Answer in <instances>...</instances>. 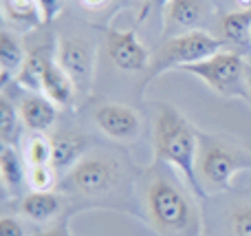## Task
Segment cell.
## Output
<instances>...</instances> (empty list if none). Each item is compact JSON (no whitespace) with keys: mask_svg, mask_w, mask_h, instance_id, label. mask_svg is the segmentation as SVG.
Segmentation results:
<instances>
[{"mask_svg":"<svg viewBox=\"0 0 251 236\" xmlns=\"http://www.w3.org/2000/svg\"><path fill=\"white\" fill-rule=\"evenodd\" d=\"M245 78H247V91H249V97H251V64L247 62V71H245Z\"/></svg>","mask_w":251,"mask_h":236,"instance_id":"29","label":"cell"},{"mask_svg":"<svg viewBox=\"0 0 251 236\" xmlns=\"http://www.w3.org/2000/svg\"><path fill=\"white\" fill-rule=\"evenodd\" d=\"M168 2H170V0H150V2L146 4V9H143V13H141V16H139V22L143 20V16H146V11H148V9H150V7H154V9H159V11H161V9H163Z\"/></svg>","mask_w":251,"mask_h":236,"instance_id":"27","label":"cell"},{"mask_svg":"<svg viewBox=\"0 0 251 236\" xmlns=\"http://www.w3.org/2000/svg\"><path fill=\"white\" fill-rule=\"evenodd\" d=\"M25 60L26 51L22 47V40L11 29H2L0 33V86H4L9 79L20 73Z\"/></svg>","mask_w":251,"mask_h":236,"instance_id":"16","label":"cell"},{"mask_svg":"<svg viewBox=\"0 0 251 236\" xmlns=\"http://www.w3.org/2000/svg\"><path fill=\"white\" fill-rule=\"evenodd\" d=\"M218 31L225 47L247 57L251 53V9H238V11L225 13L218 22Z\"/></svg>","mask_w":251,"mask_h":236,"instance_id":"11","label":"cell"},{"mask_svg":"<svg viewBox=\"0 0 251 236\" xmlns=\"http://www.w3.org/2000/svg\"><path fill=\"white\" fill-rule=\"evenodd\" d=\"M55 60L71 79L77 86V93H88L93 84V71H95V51H93L91 42L77 35H64L57 40L55 49Z\"/></svg>","mask_w":251,"mask_h":236,"instance_id":"7","label":"cell"},{"mask_svg":"<svg viewBox=\"0 0 251 236\" xmlns=\"http://www.w3.org/2000/svg\"><path fill=\"white\" fill-rule=\"evenodd\" d=\"M26 181H29L31 190H35V192L53 190V185H55V181H57V172L51 163H47V166H29V170H26Z\"/></svg>","mask_w":251,"mask_h":236,"instance_id":"22","label":"cell"},{"mask_svg":"<svg viewBox=\"0 0 251 236\" xmlns=\"http://www.w3.org/2000/svg\"><path fill=\"white\" fill-rule=\"evenodd\" d=\"M53 60H55V49L51 51V47H47V44L31 49L26 53V60L22 64L20 73L16 75V84H20L29 93H40L42 91V79H44V73H47V66Z\"/></svg>","mask_w":251,"mask_h":236,"instance_id":"14","label":"cell"},{"mask_svg":"<svg viewBox=\"0 0 251 236\" xmlns=\"http://www.w3.org/2000/svg\"><path fill=\"white\" fill-rule=\"evenodd\" d=\"M95 124L100 126L101 132L117 141H132L137 139L141 131V117L134 108L126 104H115L106 102L95 108Z\"/></svg>","mask_w":251,"mask_h":236,"instance_id":"9","label":"cell"},{"mask_svg":"<svg viewBox=\"0 0 251 236\" xmlns=\"http://www.w3.org/2000/svg\"><path fill=\"white\" fill-rule=\"evenodd\" d=\"M42 93L53 102L55 106H73L75 95H77V86L71 79V75L53 60L47 66V73L42 79Z\"/></svg>","mask_w":251,"mask_h":236,"instance_id":"15","label":"cell"},{"mask_svg":"<svg viewBox=\"0 0 251 236\" xmlns=\"http://www.w3.org/2000/svg\"><path fill=\"white\" fill-rule=\"evenodd\" d=\"M106 51L117 69L137 73V71L150 69L152 53L141 40L137 38L134 29H108L106 33Z\"/></svg>","mask_w":251,"mask_h":236,"instance_id":"8","label":"cell"},{"mask_svg":"<svg viewBox=\"0 0 251 236\" xmlns=\"http://www.w3.org/2000/svg\"><path fill=\"white\" fill-rule=\"evenodd\" d=\"M181 71L201 78L212 91L221 93L225 97H247V57L236 51L223 49L214 53L207 60H201L196 64H187Z\"/></svg>","mask_w":251,"mask_h":236,"instance_id":"5","label":"cell"},{"mask_svg":"<svg viewBox=\"0 0 251 236\" xmlns=\"http://www.w3.org/2000/svg\"><path fill=\"white\" fill-rule=\"evenodd\" d=\"M0 177L9 192H18L26 179V170L18 155L16 146H2L0 150Z\"/></svg>","mask_w":251,"mask_h":236,"instance_id":"19","label":"cell"},{"mask_svg":"<svg viewBox=\"0 0 251 236\" xmlns=\"http://www.w3.org/2000/svg\"><path fill=\"white\" fill-rule=\"evenodd\" d=\"M77 2L86 9H100V7H104L108 0H77Z\"/></svg>","mask_w":251,"mask_h":236,"instance_id":"28","label":"cell"},{"mask_svg":"<svg viewBox=\"0 0 251 236\" xmlns=\"http://www.w3.org/2000/svg\"><path fill=\"white\" fill-rule=\"evenodd\" d=\"M2 18L18 31L35 29L44 22L38 0H2Z\"/></svg>","mask_w":251,"mask_h":236,"instance_id":"18","label":"cell"},{"mask_svg":"<svg viewBox=\"0 0 251 236\" xmlns=\"http://www.w3.org/2000/svg\"><path fill=\"white\" fill-rule=\"evenodd\" d=\"M122 175V166L115 157L100 153H86L77 161V166L69 172L66 179L71 181L77 192L86 194V197H95V194H106L108 190L115 188Z\"/></svg>","mask_w":251,"mask_h":236,"instance_id":"6","label":"cell"},{"mask_svg":"<svg viewBox=\"0 0 251 236\" xmlns=\"http://www.w3.org/2000/svg\"><path fill=\"white\" fill-rule=\"evenodd\" d=\"M51 148H53L51 166L55 168L57 175H66L86 155L88 146H86V139L82 135H77V132L55 131L51 135Z\"/></svg>","mask_w":251,"mask_h":236,"instance_id":"12","label":"cell"},{"mask_svg":"<svg viewBox=\"0 0 251 236\" xmlns=\"http://www.w3.org/2000/svg\"><path fill=\"white\" fill-rule=\"evenodd\" d=\"M20 119L29 131L33 132H49L57 122V106L40 93H29L20 102Z\"/></svg>","mask_w":251,"mask_h":236,"instance_id":"13","label":"cell"},{"mask_svg":"<svg viewBox=\"0 0 251 236\" xmlns=\"http://www.w3.org/2000/svg\"><path fill=\"white\" fill-rule=\"evenodd\" d=\"M163 29L165 35L176 31H199L207 18V2L205 0H170L163 7Z\"/></svg>","mask_w":251,"mask_h":236,"instance_id":"10","label":"cell"},{"mask_svg":"<svg viewBox=\"0 0 251 236\" xmlns=\"http://www.w3.org/2000/svg\"><path fill=\"white\" fill-rule=\"evenodd\" d=\"M146 206L161 236H199L201 219L190 194L170 177L154 175L146 184Z\"/></svg>","mask_w":251,"mask_h":236,"instance_id":"2","label":"cell"},{"mask_svg":"<svg viewBox=\"0 0 251 236\" xmlns=\"http://www.w3.org/2000/svg\"><path fill=\"white\" fill-rule=\"evenodd\" d=\"M51 137H44L42 132H33L25 141V159L29 166H47V163H51Z\"/></svg>","mask_w":251,"mask_h":236,"instance_id":"21","label":"cell"},{"mask_svg":"<svg viewBox=\"0 0 251 236\" xmlns=\"http://www.w3.org/2000/svg\"><path fill=\"white\" fill-rule=\"evenodd\" d=\"M20 110L7 95L0 97V141L2 146H16L20 141Z\"/></svg>","mask_w":251,"mask_h":236,"instance_id":"20","label":"cell"},{"mask_svg":"<svg viewBox=\"0 0 251 236\" xmlns=\"http://www.w3.org/2000/svg\"><path fill=\"white\" fill-rule=\"evenodd\" d=\"M33 236H71V228H69V223H66V221H62V223L51 225V228L42 230V232H38Z\"/></svg>","mask_w":251,"mask_h":236,"instance_id":"26","label":"cell"},{"mask_svg":"<svg viewBox=\"0 0 251 236\" xmlns=\"http://www.w3.org/2000/svg\"><path fill=\"white\" fill-rule=\"evenodd\" d=\"M238 9H251V0H236Z\"/></svg>","mask_w":251,"mask_h":236,"instance_id":"30","label":"cell"},{"mask_svg":"<svg viewBox=\"0 0 251 236\" xmlns=\"http://www.w3.org/2000/svg\"><path fill=\"white\" fill-rule=\"evenodd\" d=\"M62 210V199L53 190H44V192H29L20 203V212L29 221L35 223H47L53 216H57Z\"/></svg>","mask_w":251,"mask_h":236,"instance_id":"17","label":"cell"},{"mask_svg":"<svg viewBox=\"0 0 251 236\" xmlns=\"http://www.w3.org/2000/svg\"><path fill=\"white\" fill-rule=\"evenodd\" d=\"M38 4H40V11H42L44 25L55 20L60 9H62V0H38Z\"/></svg>","mask_w":251,"mask_h":236,"instance_id":"25","label":"cell"},{"mask_svg":"<svg viewBox=\"0 0 251 236\" xmlns=\"http://www.w3.org/2000/svg\"><path fill=\"white\" fill-rule=\"evenodd\" d=\"M154 155L156 161H163L181 172L190 190L196 197L205 199L203 184L196 172L199 159V132L192 124L172 106H161L154 119Z\"/></svg>","mask_w":251,"mask_h":236,"instance_id":"1","label":"cell"},{"mask_svg":"<svg viewBox=\"0 0 251 236\" xmlns=\"http://www.w3.org/2000/svg\"><path fill=\"white\" fill-rule=\"evenodd\" d=\"M229 225L234 236H251V203H243L231 212Z\"/></svg>","mask_w":251,"mask_h":236,"instance_id":"23","label":"cell"},{"mask_svg":"<svg viewBox=\"0 0 251 236\" xmlns=\"http://www.w3.org/2000/svg\"><path fill=\"white\" fill-rule=\"evenodd\" d=\"M223 49H225V44H223V40L218 35L205 33L201 29L172 35L152 55L148 79L156 78V75H163L172 69H183L187 64H196L201 60H207V57H212L214 53L223 51Z\"/></svg>","mask_w":251,"mask_h":236,"instance_id":"4","label":"cell"},{"mask_svg":"<svg viewBox=\"0 0 251 236\" xmlns=\"http://www.w3.org/2000/svg\"><path fill=\"white\" fill-rule=\"evenodd\" d=\"M245 168H251L249 155L238 150L236 146L221 141L218 137L201 135L199 132V159L196 172L203 188L227 190L234 177Z\"/></svg>","mask_w":251,"mask_h":236,"instance_id":"3","label":"cell"},{"mask_svg":"<svg viewBox=\"0 0 251 236\" xmlns=\"http://www.w3.org/2000/svg\"><path fill=\"white\" fill-rule=\"evenodd\" d=\"M247 62H249V64H251V53H249V55H247Z\"/></svg>","mask_w":251,"mask_h":236,"instance_id":"31","label":"cell"},{"mask_svg":"<svg viewBox=\"0 0 251 236\" xmlns=\"http://www.w3.org/2000/svg\"><path fill=\"white\" fill-rule=\"evenodd\" d=\"M0 236H25V228L13 216H2L0 219Z\"/></svg>","mask_w":251,"mask_h":236,"instance_id":"24","label":"cell"}]
</instances>
